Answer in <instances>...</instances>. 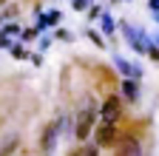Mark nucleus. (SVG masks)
<instances>
[{
  "label": "nucleus",
  "mask_w": 159,
  "mask_h": 156,
  "mask_svg": "<svg viewBox=\"0 0 159 156\" xmlns=\"http://www.w3.org/2000/svg\"><path fill=\"white\" fill-rule=\"evenodd\" d=\"M91 122H94V105L85 108L83 114L77 116V139H88V133H91Z\"/></svg>",
  "instance_id": "f257e3e1"
},
{
  "label": "nucleus",
  "mask_w": 159,
  "mask_h": 156,
  "mask_svg": "<svg viewBox=\"0 0 159 156\" xmlns=\"http://www.w3.org/2000/svg\"><path fill=\"white\" fill-rule=\"evenodd\" d=\"M119 139H116V131H114V125H102V128H99L97 131V145H102V148H114Z\"/></svg>",
  "instance_id": "f03ea898"
},
{
  "label": "nucleus",
  "mask_w": 159,
  "mask_h": 156,
  "mask_svg": "<svg viewBox=\"0 0 159 156\" xmlns=\"http://www.w3.org/2000/svg\"><path fill=\"white\" fill-rule=\"evenodd\" d=\"M116 156H142V150H139V142L131 139V136L119 139V142H116Z\"/></svg>",
  "instance_id": "7ed1b4c3"
},
{
  "label": "nucleus",
  "mask_w": 159,
  "mask_h": 156,
  "mask_svg": "<svg viewBox=\"0 0 159 156\" xmlns=\"http://www.w3.org/2000/svg\"><path fill=\"white\" fill-rule=\"evenodd\" d=\"M116 119H119V100L116 96H108V102L102 105V122L114 125Z\"/></svg>",
  "instance_id": "20e7f679"
},
{
  "label": "nucleus",
  "mask_w": 159,
  "mask_h": 156,
  "mask_svg": "<svg viewBox=\"0 0 159 156\" xmlns=\"http://www.w3.org/2000/svg\"><path fill=\"white\" fill-rule=\"evenodd\" d=\"M114 65H116L119 71H122L125 77H139V74H142V71H139V68H134L131 63H125V60H122V57H114Z\"/></svg>",
  "instance_id": "39448f33"
},
{
  "label": "nucleus",
  "mask_w": 159,
  "mask_h": 156,
  "mask_svg": "<svg viewBox=\"0 0 159 156\" xmlns=\"http://www.w3.org/2000/svg\"><path fill=\"white\" fill-rule=\"evenodd\" d=\"M54 136H57V125H48V128H46V133H43V145H40L46 153L54 148Z\"/></svg>",
  "instance_id": "423d86ee"
},
{
  "label": "nucleus",
  "mask_w": 159,
  "mask_h": 156,
  "mask_svg": "<svg viewBox=\"0 0 159 156\" xmlns=\"http://www.w3.org/2000/svg\"><path fill=\"white\" fill-rule=\"evenodd\" d=\"M122 94H125V100H136V85H134V77L122 85Z\"/></svg>",
  "instance_id": "0eeeda50"
},
{
  "label": "nucleus",
  "mask_w": 159,
  "mask_h": 156,
  "mask_svg": "<svg viewBox=\"0 0 159 156\" xmlns=\"http://www.w3.org/2000/svg\"><path fill=\"white\" fill-rule=\"evenodd\" d=\"M14 148H17V139H14V136H11V139H9V142H6L3 148H0V156H9V153H11Z\"/></svg>",
  "instance_id": "6e6552de"
},
{
  "label": "nucleus",
  "mask_w": 159,
  "mask_h": 156,
  "mask_svg": "<svg viewBox=\"0 0 159 156\" xmlns=\"http://www.w3.org/2000/svg\"><path fill=\"white\" fill-rule=\"evenodd\" d=\"M102 31H105V34H114V20H111L108 14L102 17Z\"/></svg>",
  "instance_id": "1a4fd4ad"
},
{
  "label": "nucleus",
  "mask_w": 159,
  "mask_h": 156,
  "mask_svg": "<svg viewBox=\"0 0 159 156\" xmlns=\"http://www.w3.org/2000/svg\"><path fill=\"white\" fill-rule=\"evenodd\" d=\"M57 20H60V14H57V11H51V14H48V17H46V26H54V23H57Z\"/></svg>",
  "instance_id": "9d476101"
},
{
  "label": "nucleus",
  "mask_w": 159,
  "mask_h": 156,
  "mask_svg": "<svg viewBox=\"0 0 159 156\" xmlns=\"http://www.w3.org/2000/svg\"><path fill=\"white\" fill-rule=\"evenodd\" d=\"M77 156H97L94 148H83V150H77Z\"/></svg>",
  "instance_id": "9b49d317"
},
{
  "label": "nucleus",
  "mask_w": 159,
  "mask_h": 156,
  "mask_svg": "<svg viewBox=\"0 0 159 156\" xmlns=\"http://www.w3.org/2000/svg\"><path fill=\"white\" fill-rule=\"evenodd\" d=\"M88 37H91V40H94L97 46H102V37H99V34H94V31H88Z\"/></svg>",
  "instance_id": "f8f14e48"
},
{
  "label": "nucleus",
  "mask_w": 159,
  "mask_h": 156,
  "mask_svg": "<svg viewBox=\"0 0 159 156\" xmlns=\"http://www.w3.org/2000/svg\"><path fill=\"white\" fill-rule=\"evenodd\" d=\"M85 3L88 0H74V9H85Z\"/></svg>",
  "instance_id": "ddd939ff"
},
{
  "label": "nucleus",
  "mask_w": 159,
  "mask_h": 156,
  "mask_svg": "<svg viewBox=\"0 0 159 156\" xmlns=\"http://www.w3.org/2000/svg\"><path fill=\"white\" fill-rule=\"evenodd\" d=\"M151 9H153V11H159V0H151Z\"/></svg>",
  "instance_id": "4468645a"
},
{
  "label": "nucleus",
  "mask_w": 159,
  "mask_h": 156,
  "mask_svg": "<svg viewBox=\"0 0 159 156\" xmlns=\"http://www.w3.org/2000/svg\"><path fill=\"white\" fill-rule=\"evenodd\" d=\"M71 156H77V153H71Z\"/></svg>",
  "instance_id": "2eb2a0df"
}]
</instances>
